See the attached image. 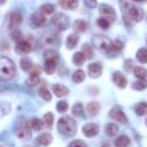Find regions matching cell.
<instances>
[{"mask_svg": "<svg viewBox=\"0 0 147 147\" xmlns=\"http://www.w3.org/2000/svg\"><path fill=\"white\" fill-rule=\"evenodd\" d=\"M39 95H40L44 100H46V101H49V100L52 99V94H51V92H49L46 87H40V88H39Z\"/></svg>", "mask_w": 147, "mask_h": 147, "instance_id": "e575fe53", "label": "cell"}, {"mask_svg": "<svg viewBox=\"0 0 147 147\" xmlns=\"http://www.w3.org/2000/svg\"><path fill=\"white\" fill-rule=\"evenodd\" d=\"M82 131L86 137H94L99 132V125L95 123H87L86 125L83 126Z\"/></svg>", "mask_w": 147, "mask_h": 147, "instance_id": "30bf717a", "label": "cell"}, {"mask_svg": "<svg viewBox=\"0 0 147 147\" xmlns=\"http://www.w3.org/2000/svg\"><path fill=\"white\" fill-rule=\"evenodd\" d=\"M85 3H86L88 7H95V6H96V2H95V1H88V0H86Z\"/></svg>", "mask_w": 147, "mask_h": 147, "instance_id": "f6af8a7d", "label": "cell"}, {"mask_svg": "<svg viewBox=\"0 0 147 147\" xmlns=\"http://www.w3.org/2000/svg\"><path fill=\"white\" fill-rule=\"evenodd\" d=\"M41 72V69L39 65H33V68L30 70V77H39Z\"/></svg>", "mask_w": 147, "mask_h": 147, "instance_id": "60d3db41", "label": "cell"}, {"mask_svg": "<svg viewBox=\"0 0 147 147\" xmlns=\"http://www.w3.org/2000/svg\"><path fill=\"white\" fill-rule=\"evenodd\" d=\"M57 129L62 134L65 136H74L77 131V124L75 119L70 116L61 117L57 122Z\"/></svg>", "mask_w": 147, "mask_h": 147, "instance_id": "7a4b0ae2", "label": "cell"}, {"mask_svg": "<svg viewBox=\"0 0 147 147\" xmlns=\"http://www.w3.org/2000/svg\"><path fill=\"white\" fill-rule=\"evenodd\" d=\"M52 24L59 30H67L69 26V18L62 13H57L52 17Z\"/></svg>", "mask_w": 147, "mask_h": 147, "instance_id": "52a82bcc", "label": "cell"}, {"mask_svg": "<svg viewBox=\"0 0 147 147\" xmlns=\"http://www.w3.org/2000/svg\"><path fill=\"white\" fill-rule=\"evenodd\" d=\"M109 116H110L113 119H115V121H117V122H119V123H123V124L126 123V116L124 115V113H123L122 110H119V109H117V108L110 109Z\"/></svg>", "mask_w": 147, "mask_h": 147, "instance_id": "8fae6325", "label": "cell"}, {"mask_svg": "<svg viewBox=\"0 0 147 147\" xmlns=\"http://www.w3.org/2000/svg\"><path fill=\"white\" fill-rule=\"evenodd\" d=\"M53 92L55 93L56 96H64L69 93V90L67 86H64L62 84H55L53 86Z\"/></svg>", "mask_w": 147, "mask_h": 147, "instance_id": "2e32d148", "label": "cell"}, {"mask_svg": "<svg viewBox=\"0 0 147 147\" xmlns=\"http://www.w3.org/2000/svg\"><path fill=\"white\" fill-rule=\"evenodd\" d=\"M85 60H86V57H85V55L82 52H77L72 56V61H74V63L76 65H82L85 62Z\"/></svg>", "mask_w": 147, "mask_h": 147, "instance_id": "cb8c5ba5", "label": "cell"}, {"mask_svg": "<svg viewBox=\"0 0 147 147\" xmlns=\"http://www.w3.org/2000/svg\"><path fill=\"white\" fill-rule=\"evenodd\" d=\"M86 110H87V114L90 116H95L99 113V110H100V106H99V103L96 101H92V102L87 103Z\"/></svg>", "mask_w": 147, "mask_h": 147, "instance_id": "e0dca14e", "label": "cell"}, {"mask_svg": "<svg viewBox=\"0 0 147 147\" xmlns=\"http://www.w3.org/2000/svg\"><path fill=\"white\" fill-rule=\"evenodd\" d=\"M22 22V14L20 11H13L9 16V26L11 29H15L17 28Z\"/></svg>", "mask_w": 147, "mask_h": 147, "instance_id": "7c38bea8", "label": "cell"}, {"mask_svg": "<svg viewBox=\"0 0 147 147\" xmlns=\"http://www.w3.org/2000/svg\"><path fill=\"white\" fill-rule=\"evenodd\" d=\"M114 144L116 147H127L130 144V139L126 136H119L118 138H116Z\"/></svg>", "mask_w": 147, "mask_h": 147, "instance_id": "ffe728a7", "label": "cell"}, {"mask_svg": "<svg viewBox=\"0 0 147 147\" xmlns=\"http://www.w3.org/2000/svg\"><path fill=\"white\" fill-rule=\"evenodd\" d=\"M102 147H110V145H108V144H106V145H103Z\"/></svg>", "mask_w": 147, "mask_h": 147, "instance_id": "bcb514c9", "label": "cell"}, {"mask_svg": "<svg viewBox=\"0 0 147 147\" xmlns=\"http://www.w3.org/2000/svg\"><path fill=\"white\" fill-rule=\"evenodd\" d=\"M44 124L47 129H52L53 126V114L52 113H47L44 116Z\"/></svg>", "mask_w": 147, "mask_h": 147, "instance_id": "d590c367", "label": "cell"}, {"mask_svg": "<svg viewBox=\"0 0 147 147\" xmlns=\"http://www.w3.org/2000/svg\"><path fill=\"white\" fill-rule=\"evenodd\" d=\"M133 74L139 79H145L147 77V70L142 67H134L133 68Z\"/></svg>", "mask_w": 147, "mask_h": 147, "instance_id": "603a6c76", "label": "cell"}, {"mask_svg": "<svg viewBox=\"0 0 147 147\" xmlns=\"http://www.w3.org/2000/svg\"><path fill=\"white\" fill-rule=\"evenodd\" d=\"M11 36H13V38H14L15 40H18V39H20V41L23 40V39H22V33H21V32H14Z\"/></svg>", "mask_w": 147, "mask_h": 147, "instance_id": "ee69618b", "label": "cell"}, {"mask_svg": "<svg viewBox=\"0 0 147 147\" xmlns=\"http://www.w3.org/2000/svg\"><path fill=\"white\" fill-rule=\"evenodd\" d=\"M56 109L59 113H65L67 109H68V103L67 101H59L57 106H56Z\"/></svg>", "mask_w": 147, "mask_h": 147, "instance_id": "ab89813d", "label": "cell"}, {"mask_svg": "<svg viewBox=\"0 0 147 147\" xmlns=\"http://www.w3.org/2000/svg\"><path fill=\"white\" fill-rule=\"evenodd\" d=\"M113 80H114V83H115L118 87H121V88H124V87L126 86V84H127L126 77H125L123 74H121V72H115V74H114V77H113Z\"/></svg>", "mask_w": 147, "mask_h": 147, "instance_id": "9a60e30c", "label": "cell"}, {"mask_svg": "<svg viewBox=\"0 0 147 147\" xmlns=\"http://www.w3.org/2000/svg\"><path fill=\"white\" fill-rule=\"evenodd\" d=\"M102 74V67L99 63H91L88 65V75L92 78H98Z\"/></svg>", "mask_w": 147, "mask_h": 147, "instance_id": "5bb4252c", "label": "cell"}, {"mask_svg": "<svg viewBox=\"0 0 147 147\" xmlns=\"http://www.w3.org/2000/svg\"><path fill=\"white\" fill-rule=\"evenodd\" d=\"M84 79H85V72H84V70L78 69V70H76V71L72 74V80H74L75 83H80V82H83Z\"/></svg>", "mask_w": 147, "mask_h": 147, "instance_id": "484cf974", "label": "cell"}, {"mask_svg": "<svg viewBox=\"0 0 147 147\" xmlns=\"http://www.w3.org/2000/svg\"><path fill=\"white\" fill-rule=\"evenodd\" d=\"M92 44L100 51H108L110 49V40L107 36H103V34H96L94 36L93 40H92Z\"/></svg>", "mask_w": 147, "mask_h": 147, "instance_id": "8992f818", "label": "cell"}, {"mask_svg": "<svg viewBox=\"0 0 147 147\" xmlns=\"http://www.w3.org/2000/svg\"><path fill=\"white\" fill-rule=\"evenodd\" d=\"M72 114H74L75 116H78V117L83 116V114H84L83 105H82V103H76V105H74V106H72Z\"/></svg>", "mask_w": 147, "mask_h": 147, "instance_id": "d6a6232c", "label": "cell"}, {"mask_svg": "<svg viewBox=\"0 0 147 147\" xmlns=\"http://www.w3.org/2000/svg\"><path fill=\"white\" fill-rule=\"evenodd\" d=\"M100 14H101V17L106 18L107 21H109L110 23H113L115 21V17H116V14H115V10L113 7H110L109 5H101L100 6Z\"/></svg>", "mask_w": 147, "mask_h": 147, "instance_id": "ba28073f", "label": "cell"}, {"mask_svg": "<svg viewBox=\"0 0 147 147\" xmlns=\"http://www.w3.org/2000/svg\"><path fill=\"white\" fill-rule=\"evenodd\" d=\"M136 114L138 116H144L147 114V103L146 102H140L136 106Z\"/></svg>", "mask_w": 147, "mask_h": 147, "instance_id": "83f0119b", "label": "cell"}, {"mask_svg": "<svg viewBox=\"0 0 147 147\" xmlns=\"http://www.w3.org/2000/svg\"><path fill=\"white\" fill-rule=\"evenodd\" d=\"M78 40H79V38H78L77 34H70V36H68V38H67V47L69 49L76 47V45L78 44Z\"/></svg>", "mask_w": 147, "mask_h": 147, "instance_id": "7402d4cb", "label": "cell"}, {"mask_svg": "<svg viewBox=\"0 0 147 147\" xmlns=\"http://www.w3.org/2000/svg\"><path fill=\"white\" fill-rule=\"evenodd\" d=\"M69 147H87V145L82 140H74L70 142Z\"/></svg>", "mask_w": 147, "mask_h": 147, "instance_id": "b9f144b4", "label": "cell"}, {"mask_svg": "<svg viewBox=\"0 0 147 147\" xmlns=\"http://www.w3.org/2000/svg\"><path fill=\"white\" fill-rule=\"evenodd\" d=\"M133 87L137 88V90H144V88L147 87V80H146V79L137 80V82L133 84Z\"/></svg>", "mask_w": 147, "mask_h": 147, "instance_id": "74e56055", "label": "cell"}, {"mask_svg": "<svg viewBox=\"0 0 147 147\" xmlns=\"http://www.w3.org/2000/svg\"><path fill=\"white\" fill-rule=\"evenodd\" d=\"M146 124H147V118H146Z\"/></svg>", "mask_w": 147, "mask_h": 147, "instance_id": "7dc6e473", "label": "cell"}, {"mask_svg": "<svg viewBox=\"0 0 147 147\" xmlns=\"http://www.w3.org/2000/svg\"><path fill=\"white\" fill-rule=\"evenodd\" d=\"M78 5L77 0H64V1H60V6L64 9H74L76 8Z\"/></svg>", "mask_w": 147, "mask_h": 147, "instance_id": "44dd1931", "label": "cell"}, {"mask_svg": "<svg viewBox=\"0 0 147 147\" xmlns=\"http://www.w3.org/2000/svg\"><path fill=\"white\" fill-rule=\"evenodd\" d=\"M105 131L108 136H115L117 132H118V126L114 123H108L105 127Z\"/></svg>", "mask_w": 147, "mask_h": 147, "instance_id": "4316f807", "label": "cell"}, {"mask_svg": "<svg viewBox=\"0 0 147 147\" xmlns=\"http://www.w3.org/2000/svg\"><path fill=\"white\" fill-rule=\"evenodd\" d=\"M30 125L25 119H21L15 127V133L16 136L21 139V140H29L31 138V130H30Z\"/></svg>", "mask_w": 147, "mask_h": 147, "instance_id": "5b68a950", "label": "cell"}, {"mask_svg": "<svg viewBox=\"0 0 147 147\" xmlns=\"http://www.w3.org/2000/svg\"><path fill=\"white\" fill-rule=\"evenodd\" d=\"M137 59L139 62L146 63L147 62V48H140L137 52Z\"/></svg>", "mask_w": 147, "mask_h": 147, "instance_id": "f546056e", "label": "cell"}, {"mask_svg": "<svg viewBox=\"0 0 147 147\" xmlns=\"http://www.w3.org/2000/svg\"><path fill=\"white\" fill-rule=\"evenodd\" d=\"M86 28H87V23L83 20H78L74 23V29L77 32H84L86 30Z\"/></svg>", "mask_w": 147, "mask_h": 147, "instance_id": "d4e9b609", "label": "cell"}, {"mask_svg": "<svg viewBox=\"0 0 147 147\" xmlns=\"http://www.w3.org/2000/svg\"><path fill=\"white\" fill-rule=\"evenodd\" d=\"M45 41H46L47 44H51V45H59L60 39H59V36L52 33V34H49V36H47V37L45 38Z\"/></svg>", "mask_w": 147, "mask_h": 147, "instance_id": "836d02e7", "label": "cell"}, {"mask_svg": "<svg viewBox=\"0 0 147 147\" xmlns=\"http://www.w3.org/2000/svg\"><path fill=\"white\" fill-rule=\"evenodd\" d=\"M82 53L85 55L86 59H92L94 56V51H93V47L92 45L90 44H84L82 46Z\"/></svg>", "mask_w": 147, "mask_h": 147, "instance_id": "ac0fdd59", "label": "cell"}, {"mask_svg": "<svg viewBox=\"0 0 147 147\" xmlns=\"http://www.w3.org/2000/svg\"><path fill=\"white\" fill-rule=\"evenodd\" d=\"M54 6L53 5H51V3H44L41 7H40V11L45 15H48V14H53L54 13Z\"/></svg>", "mask_w": 147, "mask_h": 147, "instance_id": "1f68e13d", "label": "cell"}, {"mask_svg": "<svg viewBox=\"0 0 147 147\" xmlns=\"http://www.w3.org/2000/svg\"><path fill=\"white\" fill-rule=\"evenodd\" d=\"M21 68H22L24 71H30V70L33 68V65H32V62H31L29 59L23 57V59L21 60Z\"/></svg>", "mask_w": 147, "mask_h": 147, "instance_id": "4dcf8cb0", "label": "cell"}, {"mask_svg": "<svg viewBox=\"0 0 147 147\" xmlns=\"http://www.w3.org/2000/svg\"><path fill=\"white\" fill-rule=\"evenodd\" d=\"M31 20H32L33 24L37 25V26H44L46 24V16L40 10L34 11L33 15H32V17H31Z\"/></svg>", "mask_w": 147, "mask_h": 147, "instance_id": "4fadbf2b", "label": "cell"}, {"mask_svg": "<svg viewBox=\"0 0 147 147\" xmlns=\"http://www.w3.org/2000/svg\"><path fill=\"white\" fill-rule=\"evenodd\" d=\"M123 17L126 24L131 25L134 22H140L144 17L142 8L136 6L132 2H124L123 3Z\"/></svg>", "mask_w": 147, "mask_h": 147, "instance_id": "6da1fadb", "label": "cell"}, {"mask_svg": "<svg viewBox=\"0 0 147 147\" xmlns=\"http://www.w3.org/2000/svg\"><path fill=\"white\" fill-rule=\"evenodd\" d=\"M44 57H45V71L48 75H52L56 69L59 55L54 49H47L44 53Z\"/></svg>", "mask_w": 147, "mask_h": 147, "instance_id": "277c9868", "label": "cell"}, {"mask_svg": "<svg viewBox=\"0 0 147 147\" xmlns=\"http://www.w3.org/2000/svg\"><path fill=\"white\" fill-rule=\"evenodd\" d=\"M32 49V45L29 40H21L17 42V46H16V52L21 55H25L28 53H30Z\"/></svg>", "mask_w": 147, "mask_h": 147, "instance_id": "9c48e42d", "label": "cell"}, {"mask_svg": "<svg viewBox=\"0 0 147 147\" xmlns=\"http://www.w3.org/2000/svg\"><path fill=\"white\" fill-rule=\"evenodd\" d=\"M39 80V77H29V79L26 80L29 85H37Z\"/></svg>", "mask_w": 147, "mask_h": 147, "instance_id": "7bdbcfd3", "label": "cell"}, {"mask_svg": "<svg viewBox=\"0 0 147 147\" xmlns=\"http://www.w3.org/2000/svg\"><path fill=\"white\" fill-rule=\"evenodd\" d=\"M98 25L101 28V29H103V30H106V29H108L109 28V25H110V22L109 21H107L106 18H103V17H100L99 20H98Z\"/></svg>", "mask_w": 147, "mask_h": 147, "instance_id": "f35d334b", "label": "cell"}, {"mask_svg": "<svg viewBox=\"0 0 147 147\" xmlns=\"http://www.w3.org/2000/svg\"><path fill=\"white\" fill-rule=\"evenodd\" d=\"M122 48H123V41H121L119 39L114 40V41L111 42V45H110V49H111L113 52H119Z\"/></svg>", "mask_w": 147, "mask_h": 147, "instance_id": "8d00e7d4", "label": "cell"}, {"mask_svg": "<svg viewBox=\"0 0 147 147\" xmlns=\"http://www.w3.org/2000/svg\"><path fill=\"white\" fill-rule=\"evenodd\" d=\"M37 141L42 146H48L52 142V136L49 133H41L37 138Z\"/></svg>", "mask_w": 147, "mask_h": 147, "instance_id": "d6986e66", "label": "cell"}, {"mask_svg": "<svg viewBox=\"0 0 147 147\" xmlns=\"http://www.w3.org/2000/svg\"><path fill=\"white\" fill-rule=\"evenodd\" d=\"M0 76L3 80L11 79L15 76V64L6 56L0 57Z\"/></svg>", "mask_w": 147, "mask_h": 147, "instance_id": "3957f363", "label": "cell"}, {"mask_svg": "<svg viewBox=\"0 0 147 147\" xmlns=\"http://www.w3.org/2000/svg\"><path fill=\"white\" fill-rule=\"evenodd\" d=\"M42 125H44V123L41 122V119L36 118V117H33V118L31 119V122H30V126H31V129H33L34 131H40V130L42 129Z\"/></svg>", "mask_w": 147, "mask_h": 147, "instance_id": "f1b7e54d", "label": "cell"}]
</instances>
